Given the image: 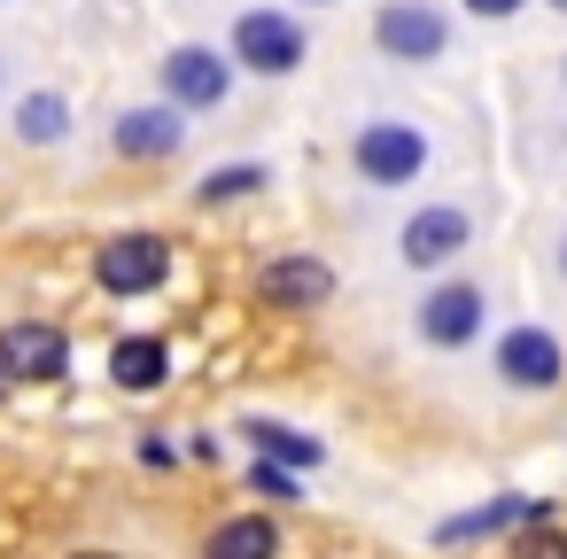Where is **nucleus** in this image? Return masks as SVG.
Here are the masks:
<instances>
[{
	"instance_id": "obj_11",
	"label": "nucleus",
	"mask_w": 567,
	"mask_h": 559,
	"mask_svg": "<svg viewBox=\"0 0 567 559\" xmlns=\"http://www.w3.org/2000/svg\"><path fill=\"white\" fill-rule=\"evenodd\" d=\"M257 296L272 303V311H319L327 296H334V265L327 257H272L265 272H257Z\"/></svg>"
},
{
	"instance_id": "obj_7",
	"label": "nucleus",
	"mask_w": 567,
	"mask_h": 559,
	"mask_svg": "<svg viewBox=\"0 0 567 559\" xmlns=\"http://www.w3.org/2000/svg\"><path fill=\"white\" fill-rule=\"evenodd\" d=\"M497 381H505V389H528V396L559 389V381H567L559 334H551V327H505V334H497Z\"/></svg>"
},
{
	"instance_id": "obj_3",
	"label": "nucleus",
	"mask_w": 567,
	"mask_h": 559,
	"mask_svg": "<svg viewBox=\"0 0 567 559\" xmlns=\"http://www.w3.org/2000/svg\"><path fill=\"white\" fill-rule=\"evenodd\" d=\"M94 280L110 296H156L172 280V241L164 234H110L94 249Z\"/></svg>"
},
{
	"instance_id": "obj_9",
	"label": "nucleus",
	"mask_w": 567,
	"mask_h": 559,
	"mask_svg": "<svg viewBox=\"0 0 567 559\" xmlns=\"http://www.w3.org/2000/svg\"><path fill=\"white\" fill-rule=\"evenodd\" d=\"M482 288L474 280H435L427 296H420V342L427 350H466L474 334H482Z\"/></svg>"
},
{
	"instance_id": "obj_19",
	"label": "nucleus",
	"mask_w": 567,
	"mask_h": 559,
	"mask_svg": "<svg viewBox=\"0 0 567 559\" xmlns=\"http://www.w3.org/2000/svg\"><path fill=\"white\" fill-rule=\"evenodd\" d=\"M249 489H257V497H280V505H288V497H296V474H288L280 458H257V466H249Z\"/></svg>"
},
{
	"instance_id": "obj_6",
	"label": "nucleus",
	"mask_w": 567,
	"mask_h": 559,
	"mask_svg": "<svg viewBox=\"0 0 567 559\" xmlns=\"http://www.w3.org/2000/svg\"><path fill=\"white\" fill-rule=\"evenodd\" d=\"M474 241V218L458 210V203H427V210H412L404 218V234H396V257L412 265V272H443V265H458V249Z\"/></svg>"
},
{
	"instance_id": "obj_8",
	"label": "nucleus",
	"mask_w": 567,
	"mask_h": 559,
	"mask_svg": "<svg viewBox=\"0 0 567 559\" xmlns=\"http://www.w3.org/2000/svg\"><path fill=\"white\" fill-rule=\"evenodd\" d=\"M71 373V334L48 319L0 327V381H63Z\"/></svg>"
},
{
	"instance_id": "obj_2",
	"label": "nucleus",
	"mask_w": 567,
	"mask_h": 559,
	"mask_svg": "<svg viewBox=\"0 0 567 559\" xmlns=\"http://www.w3.org/2000/svg\"><path fill=\"white\" fill-rule=\"evenodd\" d=\"M350 172L365 187H412L427 172V133L404 125V117H365L350 133Z\"/></svg>"
},
{
	"instance_id": "obj_25",
	"label": "nucleus",
	"mask_w": 567,
	"mask_h": 559,
	"mask_svg": "<svg viewBox=\"0 0 567 559\" xmlns=\"http://www.w3.org/2000/svg\"><path fill=\"white\" fill-rule=\"evenodd\" d=\"M559 79H567V63H559Z\"/></svg>"
},
{
	"instance_id": "obj_20",
	"label": "nucleus",
	"mask_w": 567,
	"mask_h": 559,
	"mask_svg": "<svg viewBox=\"0 0 567 559\" xmlns=\"http://www.w3.org/2000/svg\"><path fill=\"white\" fill-rule=\"evenodd\" d=\"M458 9H466V17H482V24H505V17H520V9H528V0H458Z\"/></svg>"
},
{
	"instance_id": "obj_1",
	"label": "nucleus",
	"mask_w": 567,
	"mask_h": 559,
	"mask_svg": "<svg viewBox=\"0 0 567 559\" xmlns=\"http://www.w3.org/2000/svg\"><path fill=\"white\" fill-rule=\"evenodd\" d=\"M226 55H234V71L288 79V71H303V55H311V32H303L288 9H241V17H234V40H226Z\"/></svg>"
},
{
	"instance_id": "obj_14",
	"label": "nucleus",
	"mask_w": 567,
	"mask_h": 559,
	"mask_svg": "<svg viewBox=\"0 0 567 559\" xmlns=\"http://www.w3.org/2000/svg\"><path fill=\"white\" fill-rule=\"evenodd\" d=\"M203 559H280V528L265 513H234L203 536Z\"/></svg>"
},
{
	"instance_id": "obj_18",
	"label": "nucleus",
	"mask_w": 567,
	"mask_h": 559,
	"mask_svg": "<svg viewBox=\"0 0 567 559\" xmlns=\"http://www.w3.org/2000/svg\"><path fill=\"white\" fill-rule=\"evenodd\" d=\"M505 559H567V528L528 520V528H513V551H505Z\"/></svg>"
},
{
	"instance_id": "obj_10",
	"label": "nucleus",
	"mask_w": 567,
	"mask_h": 559,
	"mask_svg": "<svg viewBox=\"0 0 567 559\" xmlns=\"http://www.w3.org/2000/svg\"><path fill=\"white\" fill-rule=\"evenodd\" d=\"M110 148H117L125 164H164V156H179V148H187V110H172V102L125 110V117L110 125Z\"/></svg>"
},
{
	"instance_id": "obj_5",
	"label": "nucleus",
	"mask_w": 567,
	"mask_h": 559,
	"mask_svg": "<svg viewBox=\"0 0 567 559\" xmlns=\"http://www.w3.org/2000/svg\"><path fill=\"white\" fill-rule=\"evenodd\" d=\"M226 94H234V55H218V48H172L164 55V102L172 110L203 117V110H226Z\"/></svg>"
},
{
	"instance_id": "obj_12",
	"label": "nucleus",
	"mask_w": 567,
	"mask_h": 559,
	"mask_svg": "<svg viewBox=\"0 0 567 559\" xmlns=\"http://www.w3.org/2000/svg\"><path fill=\"white\" fill-rule=\"evenodd\" d=\"M528 520H551V497H489L474 513L435 520V544H482V536H505V528H528Z\"/></svg>"
},
{
	"instance_id": "obj_15",
	"label": "nucleus",
	"mask_w": 567,
	"mask_h": 559,
	"mask_svg": "<svg viewBox=\"0 0 567 559\" xmlns=\"http://www.w3.org/2000/svg\"><path fill=\"white\" fill-rule=\"evenodd\" d=\"M17 141H24V148L71 141V102H63V94H24V102H17Z\"/></svg>"
},
{
	"instance_id": "obj_24",
	"label": "nucleus",
	"mask_w": 567,
	"mask_h": 559,
	"mask_svg": "<svg viewBox=\"0 0 567 559\" xmlns=\"http://www.w3.org/2000/svg\"><path fill=\"white\" fill-rule=\"evenodd\" d=\"M544 9H559V17H567V0H544Z\"/></svg>"
},
{
	"instance_id": "obj_16",
	"label": "nucleus",
	"mask_w": 567,
	"mask_h": 559,
	"mask_svg": "<svg viewBox=\"0 0 567 559\" xmlns=\"http://www.w3.org/2000/svg\"><path fill=\"white\" fill-rule=\"evenodd\" d=\"M241 435H249L265 458H280V466H319V458H327V443H311L303 427H280V420H241Z\"/></svg>"
},
{
	"instance_id": "obj_17",
	"label": "nucleus",
	"mask_w": 567,
	"mask_h": 559,
	"mask_svg": "<svg viewBox=\"0 0 567 559\" xmlns=\"http://www.w3.org/2000/svg\"><path fill=\"white\" fill-rule=\"evenodd\" d=\"M257 187H272V172H265V164H218V172L195 187V203H203V210H218V203H241V195H257Z\"/></svg>"
},
{
	"instance_id": "obj_21",
	"label": "nucleus",
	"mask_w": 567,
	"mask_h": 559,
	"mask_svg": "<svg viewBox=\"0 0 567 559\" xmlns=\"http://www.w3.org/2000/svg\"><path fill=\"white\" fill-rule=\"evenodd\" d=\"M79 559H117V551H79Z\"/></svg>"
},
{
	"instance_id": "obj_23",
	"label": "nucleus",
	"mask_w": 567,
	"mask_h": 559,
	"mask_svg": "<svg viewBox=\"0 0 567 559\" xmlns=\"http://www.w3.org/2000/svg\"><path fill=\"white\" fill-rule=\"evenodd\" d=\"M303 9H334V0H303Z\"/></svg>"
},
{
	"instance_id": "obj_22",
	"label": "nucleus",
	"mask_w": 567,
	"mask_h": 559,
	"mask_svg": "<svg viewBox=\"0 0 567 559\" xmlns=\"http://www.w3.org/2000/svg\"><path fill=\"white\" fill-rule=\"evenodd\" d=\"M559 272H567V234H559Z\"/></svg>"
},
{
	"instance_id": "obj_4",
	"label": "nucleus",
	"mask_w": 567,
	"mask_h": 559,
	"mask_svg": "<svg viewBox=\"0 0 567 559\" xmlns=\"http://www.w3.org/2000/svg\"><path fill=\"white\" fill-rule=\"evenodd\" d=\"M373 48H381L389 63H443L451 17L435 9V0H389V9L373 17Z\"/></svg>"
},
{
	"instance_id": "obj_13",
	"label": "nucleus",
	"mask_w": 567,
	"mask_h": 559,
	"mask_svg": "<svg viewBox=\"0 0 567 559\" xmlns=\"http://www.w3.org/2000/svg\"><path fill=\"white\" fill-rule=\"evenodd\" d=\"M110 381L133 389V396H148V389L172 381V350L156 334H125V342H110Z\"/></svg>"
}]
</instances>
